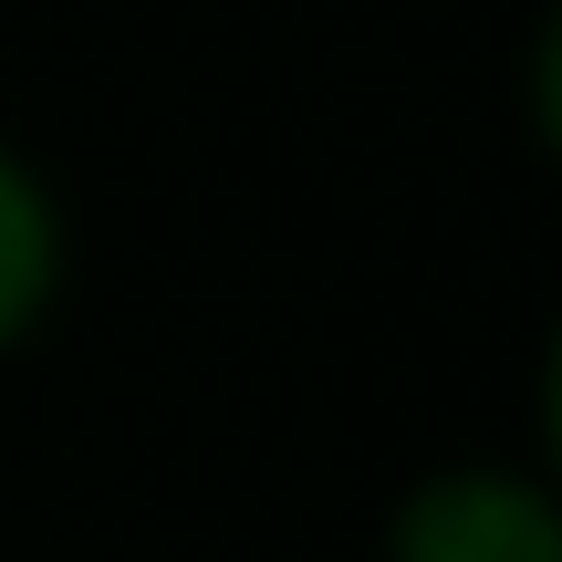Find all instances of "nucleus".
Returning a JSON list of instances; mask_svg holds the SVG:
<instances>
[{
    "label": "nucleus",
    "instance_id": "f03ea898",
    "mask_svg": "<svg viewBox=\"0 0 562 562\" xmlns=\"http://www.w3.org/2000/svg\"><path fill=\"white\" fill-rule=\"evenodd\" d=\"M63 281H74V220H63V188L42 178L32 146L0 136V364L63 313Z\"/></svg>",
    "mask_w": 562,
    "mask_h": 562
},
{
    "label": "nucleus",
    "instance_id": "f257e3e1",
    "mask_svg": "<svg viewBox=\"0 0 562 562\" xmlns=\"http://www.w3.org/2000/svg\"><path fill=\"white\" fill-rule=\"evenodd\" d=\"M375 562H562V490L531 459H448L396 490Z\"/></svg>",
    "mask_w": 562,
    "mask_h": 562
}]
</instances>
